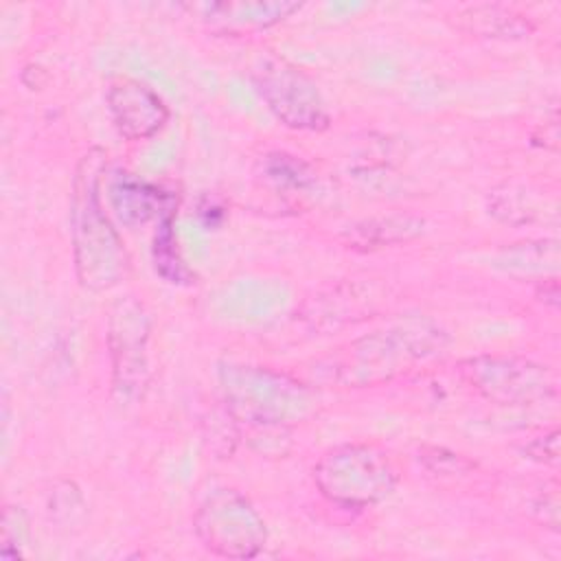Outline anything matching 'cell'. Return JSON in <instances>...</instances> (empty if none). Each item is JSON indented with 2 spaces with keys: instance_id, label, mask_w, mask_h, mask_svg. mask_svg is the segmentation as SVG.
I'll list each match as a JSON object with an SVG mask.
<instances>
[{
  "instance_id": "6da1fadb",
  "label": "cell",
  "mask_w": 561,
  "mask_h": 561,
  "mask_svg": "<svg viewBox=\"0 0 561 561\" xmlns=\"http://www.w3.org/2000/svg\"><path fill=\"white\" fill-rule=\"evenodd\" d=\"M447 333L427 320H405L355 337L322 357L316 375L344 388L388 383L445 353Z\"/></svg>"
},
{
  "instance_id": "7a4b0ae2",
  "label": "cell",
  "mask_w": 561,
  "mask_h": 561,
  "mask_svg": "<svg viewBox=\"0 0 561 561\" xmlns=\"http://www.w3.org/2000/svg\"><path fill=\"white\" fill-rule=\"evenodd\" d=\"M103 171L105 153L101 149H90L81 158L72 180V259L77 280L88 291H107L116 287L129 270L123 239L103 210Z\"/></svg>"
},
{
  "instance_id": "3957f363",
  "label": "cell",
  "mask_w": 561,
  "mask_h": 561,
  "mask_svg": "<svg viewBox=\"0 0 561 561\" xmlns=\"http://www.w3.org/2000/svg\"><path fill=\"white\" fill-rule=\"evenodd\" d=\"M219 383L228 412L252 430L289 427L316 410V392L307 383L272 368L221 364Z\"/></svg>"
},
{
  "instance_id": "277c9868",
  "label": "cell",
  "mask_w": 561,
  "mask_h": 561,
  "mask_svg": "<svg viewBox=\"0 0 561 561\" xmlns=\"http://www.w3.org/2000/svg\"><path fill=\"white\" fill-rule=\"evenodd\" d=\"M313 482L324 500L342 508H368L392 495L399 471L377 443H346L329 449L313 467Z\"/></svg>"
},
{
  "instance_id": "5b68a950",
  "label": "cell",
  "mask_w": 561,
  "mask_h": 561,
  "mask_svg": "<svg viewBox=\"0 0 561 561\" xmlns=\"http://www.w3.org/2000/svg\"><path fill=\"white\" fill-rule=\"evenodd\" d=\"M199 543L224 559H252L267 543V526L254 504L237 489H213L193 515Z\"/></svg>"
},
{
  "instance_id": "8992f818",
  "label": "cell",
  "mask_w": 561,
  "mask_h": 561,
  "mask_svg": "<svg viewBox=\"0 0 561 561\" xmlns=\"http://www.w3.org/2000/svg\"><path fill=\"white\" fill-rule=\"evenodd\" d=\"M252 83L274 114V118L294 131H324L331 114L316 81L278 55H261L252 66Z\"/></svg>"
},
{
  "instance_id": "52a82bcc",
  "label": "cell",
  "mask_w": 561,
  "mask_h": 561,
  "mask_svg": "<svg viewBox=\"0 0 561 561\" xmlns=\"http://www.w3.org/2000/svg\"><path fill=\"white\" fill-rule=\"evenodd\" d=\"M460 379L495 405H539L557 399L548 366L517 355H476L458 364Z\"/></svg>"
},
{
  "instance_id": "ba28073f",
  "label": "cell",
  "mask_w": 561,
  "mask_h": 561,
  "mask_svg": "<svg viewBox=\"0 0 561 561\" xmlns=\"http://www.w3.org/2000/svg\"><path fill=\"white\" fill-rule=\"evenodd\" d=\"M151 320L134 296L118 298L107 311V348L112 359V386L121 401H136L149 383Z\"/></svg>"
},
{
  "instance_id": "9c48e42d",
  "label": "cell",
  "mask_w": 561,
  "mask_h": 561,
  "mask_svg": "<svg viewBox=\"0 0 561 561\" xmlns=\"http://www.w3.org/2000/svg\"><path fill=\"white\" fill-rule=\"evenodd\" d=\"M105 105L112 125L125 140H147L169 121L162 96L140 79L116 77L107 83Z\"/></svg>"
},
{
  "instance_id": "30bf717a",
  "label": "cell",
  "mask_w": 561,
  "mask_h": 561,
  "mask_svg": "<svg viewBox=\"0 0 561 561\" xmlns=\"http://www.w3.org/2000/svg\"><path fill=\"white\" fill-rule=\"evenodd\" d=\"M188 9L213 31L221 35H243L280 24L289 15L302 9L300 2L272 0V2H202L188 4Z\"/></svg>"
},
{
  "instance_id": "8fae6325",
  "label": "cell",
  "mask_w": 561,
  "mask_h": 561,
  "mask_svg": "<svg viewBox=\"0 0 561 561\" xmlns=\"http://www.w3.org/2000/svg\"><path fill=\"white\" fill-rule=\"evenodd\" d=\"M383 296H379L368 283L337 285L329 294L309 300L300 311V320L311 324L316 331H329L335 327L351 324L355 320L370 318Z\"/></svg>"
},
{
  "instance_id": "7c38bea8",
  "label": "cell",
  "mask_w": 561,
  "mask_h": 561,
  "mask_svg": "<svg viewBox=\"0 0 561 561\" xmlns=\"http://www.w3.org/2000/svg\"><path fill=\"white\" fill-rule=\"evenodd\" d=\"M110 202L118 219L127 226L147 224L151 219L160 221L175 215L178 208V199L171 193L145 180H138L131 173H121L112 180Z\"/></svg>"
},
{
  "instance_id": "4fadbf2b",
  "label": "cell",
  "mask_w": 561,
  "mask_h": 561,
  "mask_svg": "<svg viewBox=\"0 0 561 561\" xmlns=\"http://www.w3.org/2000/svg\"><path fill=\"white\" fill-rule=\"evenodd\" d=\"M454 28L484 39H524L535 26L528 15L504 4H467L447 15Z\"/></svg>"
},
{
  "instance_id": "5bb4252c",
  "label": "cell",
  "mask_w": 561,
  "mask_h": 561,
  "mask_svg": "<svg viewBox=\"0 0 561 561\" xmlns=\"http://www.w3.org/2000/svg\"><path fill=\"white\" fill-rule=\"evenodd\" d=\"M425 228V221L414 215H388L373 217L351 226L344 232V241L355 250H377L383 245L408 243L416 239Z\"/></svg>"
},
{
  "instance_id": "9a60e30c",
  "label": "cell",
  "mask_w": 561,
  "mask_h": 561,
  "mask_svg": "<svg viewBox=\"0 0 561 561\" xmlns=\"http://www.w3.org/2000/svg\"><path fill=\"white\" fill-rule=\"evenodd\" d=\"M153 265L156 272L173 285H186L193 280V272L182 259V252L178 248V239L173 232V215L158 221V230L153 234Z\"/></svg>"
},
{
  "instance_id": "2e32d148",
  "label": "cell",
  "mask_w": 561,
  "mask_h": 561,
  "mask_svg": "<svg viewBox=\"0 0 561 561\" xmlns=\"http://www.w3.org/2000/svg\"><path fill=\"white\" fill-rule=\"evenodd\" d=\"M263 167V178L274 186V188H305L311 180H313V173L311 169L289 156V153H267L261 162Z\"/></svg>"
},
{
  "instance_id": "e0dca14e",
  "label": "cell",
  "mask_w": 561,
  "mask_h": 561,
  "mask_svg": "<svg viewBox=\"0 0 561 561\" xmlns=\"http://www.w3.org/2000/svg\"><path fill=\"white\" fill-rule=\"evenodd\" d=\"M489 213L508 224H524L533 219L535 204L524 188H515L513 184H504L493 188L489 195Z\"/></svg>"
},
{
  "instance_id": "ac0fdd59",
  "label": "cell",
  "mask_w": 561,
  "mask_h": 561,
  "mask_svg": "<svg viewBox=\"0 0 561 561\" xmlns=\"http://www.w3.org/2000/svg\"><path fill=\"white\" fill-rule=\"evenodd\" d=\"M28 541V517L22 506H4L2 513V559L22 557V546Z\"/></svg>"
},
{
  "instance_id": "d6986e66",
  "label": "cell",
  "mask_w": 561,
  "mask_h": 561,
  "mask_svg": "<svg viewBox=\"0 0 561 561\" xmlns=\"http://www.w3.org/2000/svg\"><path fill=\"white\" fill-rule=\"evenodd\" d=\"M421 462L425 465V469L430 471H438V473H467L473 465L462 458L460 454L447 451L443 447H430L423 449L421 454Z\"/></svg>"
},
{
  "instance_id": "ffe728a7",
  "label": "cell",
  "mask_w": 561,
  "mask_h": 561,
  "mask_svg": "<svg viewBox=\"0 0 561 561\" xmlns=\"http://www.w3.org/2000/svg\"><path fill=\"white\" fill-rule=\"evenodd\" d=\"M524 454L530 458V460H537L541 465H550V467H557L559 465V430H550L537 438H533L526 447H524Z\"/></svg>"
},
{
  "instance_id": "44dd1931",
  "label": "cell",
  "mask_w": 561,
  "mask_h": 561,
  "mask_svg": "<svg viewBox=\"0 0 561 561\" xmlns=\"http://www.w3.org/2000/svg\"><path fill=\"white\" fill-rule=\"evenodd\" d=\"M535 513L539 515V522L552 530H559V493L557 486H552L550 491H543L537 500H535Z\"/></svg>"
},
{
  "instance_id": "7402d4cb",
  "label": "cell",
  "mask_w": 561,
  "mask_h": 561,
  "mask_svg": "<svg viewBox=\"0 0 561 561\" xmlns=\"http://www.w3.org/2000/svg\"><path fill=\"white\" fill-rule=\"evenodd\" d=\"M539 300H543L546 305L550 307H557L559 305V280L557 278H548L539 285V291H537Z\"/></svg>"
},
{
  "instance_id": "603a6c76",
  "label": "cell",
  "mask_w": 561,
  "mask_h": 561,
  "mask_svg": "<svg viewBox=\"0 0 561 561\" xmlns=\"http://www.w3.org/2000/svg\"><path fill=\"white\" fill-rule=\"evenodd\" d=\"M199 217L206 221V226H217L213 217H217V221H221V217H224V208L215 206V204L208 199V204H202V206H199Z\"/></svg>"
}]
</instances>
